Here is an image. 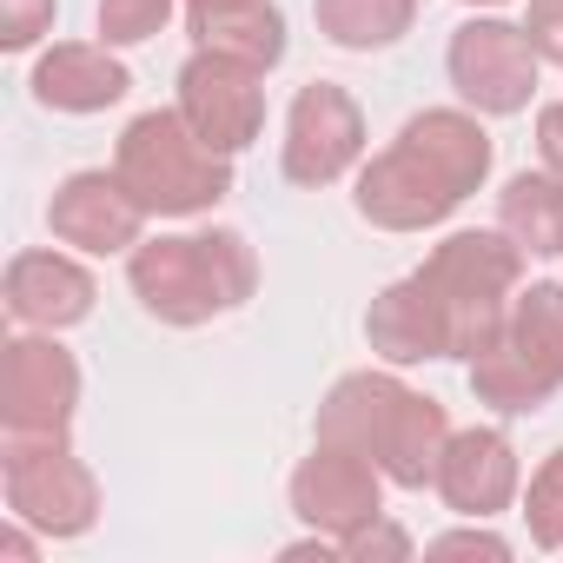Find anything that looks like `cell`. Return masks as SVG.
Masks as SVG:
<instances>
[{
  "mask_svg": "<svg viewBox=\"0 0 563 563\" xmlns=\"http://www.w3.org/2000/svg\"><path fill=\"white\" fill-rule=\"evenodd\" d=\"M490 173V133L471 113H418L405 133L365 166L358 179V212L385 232H418L457 212Z\"/></svg>",
  "mask_w": 563,
  "mask_h": 563,
  "instance_id": "6da1fadb",
  "label": "cell"
},
{
  "mask_svg": "<svg viewBox=\"0 0 563 563\" xmlns=\"http://www.w3.org/2000/svg\"><path fill=\"white\" fill-rule=\"evenodd\" d=\"M319 438L372 457L391 484H411L418 490V484H438V457L451 444V424H444V405L438 398H418L398 378L358 372V378H345L325 398Z\"/></svg>",
  "mask_w": 563,
  "mask_h": 563,
  "instance_id": "7a4b0ae2",
  "label": "cell"
},
{
  "mask_svg": "<svg viewBox=\"0 0 563 563\" xmlns=\"http://www.w3.org/2000/svg\"><path fill=\"white\" fill-rule=\"evenodd\" d=\"M133 292L153 319L166 325H206L232 306L252 299V252L239 232H179V239H146L133 245Z\"/></svg>",
  "mask_w": 563,
  "mask_h": 563,
  "instance_id": "3957f363",
  "label": "cell"
},
{
  "mask_svg": "<svg viewBox=\"0 0 563 563\" xmlns=\"http://www.w3.org/2000/svg\"><path fill=\"white\" fill-rule=\"evenodd\" d=\"M517 252L523 245H510V232H457L411 272L444 325V358H477L504 332L517 272H523Z\"/></svg>",
  "mask_w": 563,
  "mask_h": 563,
  "instance_id": "277c9868",
  "label": "cell"
},
{
  "mask_svg": "<svg viewBox=\"0 0 563 563\" xmlns=\"http://www.w3.org/2000/svg\"><path fill=\"white\" fill-rule=\"evenodd\" d=\"M113 173L140 192V206L146 212H206V206H219L225 199V186H232V166H225V153H212L192 126H186V113H140L126 133H120V159H113Z\"/></svg>",
  "mask_w": 563,
  "mask_h": 563,
  "instance_id": "5b68a950",
  "label": "cell"
},
{
  "mask_svg": "<svg viewBox=\"0 0 563 563\" xmlns=\"http://www.w3.org/2000/svg\"><path fill=\"white\" fill-rule=\"evenodd\" d=\"M563 385V286H530L504 332L471 358V391L497 411H537Z\"/></svg>",
  "mask_w": 563,
  "mask_h": 563,
  "instance_id": "8992f818",
  "label": "cell"
},
{
  "mask_svg": "<svg viewBox=\"0 0 563 563\" xmlns=\"http://www.w3.org/2000/svg\"><path fill=\"white\" fill-rule=\"evenodd\" d=\"M0 477H8L14 523H34L41 537H80L100 517V484L67 451V438H54V444H14V438H0Z\"/></svg>",
  "mask_w": 563,
  "mask_h": 563,
  "instance_id": "52a82bcc",
  "label": "cell"
},
{
  "mask_svg": "<svg viewBox=\"0 0 563 563\" xmlns=\"http://www.w3.org/2000/svg\"><path fill=\"white\" fill-rule=\"evenodd\" d=\"M80 405V365L67 345L47 339H14L0 352V438L14 444H54L74 431Z\"/></svg>",
  "mask_w": 563,
  "mask_h": 563,
  "instance_id": "ba28073f",
  "label": "cell"
},
{
  "mask_svg": "<svg viewBox=\"0 0 563 563\" xmlns=\"http://www.w3.org/2000/svg\"><path fill=\"white\" fill-rule=\"evenodd\" d=\"M179 113H186V126H192L212 153H239L245 140H258V120H265L258 67L199 47V54L179 67Z\"/></svg>",
  "mask_w": 563,
  "mask_h": 563,
  "instance_id": "9c48e42d",
  "label": "cell"
},
{
  "mask_svg": "<svg viewBox=\"0 0 563 563\" xmlns=\"http://www.w3.org/2000/svg\"><path fill=\"white\" fill-rule=\"evenodd\" d=\"M537 47L523 27H504V21H471L451 34V80L457 93L477 107V113H517L530 107V87H537Z\"/></svg>",
  "mask_w": 563,
  "mask_h": 563,
  "instance_id": "30bf717a",
  "label": "cell"
},
{
  "mask_svg": "<svg viewBox=\"0 0 563 563\" xmlns=\"http://www.w3.org/2000/svg\"><path fill=\"white\" fill-rule=\"evenodd\" d=\"M365 153V113L345 87L319 80L292 100V126H286V179L292 186H325L339 179L352 159Z\"/></svg>",
  "mask_w": 563,
  "mask_h": 563,
  "instance_id": "8fae6325",
  "label": "cell"
},
{
  "mask_svg": "<svg viewBox=\"0 0 563 563\" xmlns=\"http://www.w3.org/2000/svg\"><path fill=\"white\" fill-rule=\"evenodd\" d=\"M292 510L306 517V523H319L325 537H352L358 523H372L378 517V464L372 457H358V451H345V444H325L319 438V451L299 464V477H292Z\"/></svg>",
  "mask_w": 563,
  "mask_h": 563,
  "instance_id": "7c38bea8",
  "label": "cell"
},
{
  "mask_svg": "<svg viewBox=\"0 0 563 563\" xmlns=\"http://www.w3.org/2000/svg\"><path fill=\"white\" fill-rule=\"evenodd\" d=\"M47 225H54V239L80 245V252H126V245H140L146 206L120 173H74L54 192Z\"/></svg>",
  "mask_w": 563,
  "mask_h": 563,
  "instance_id": "4fadbf2b",
  "label": "cell"
},
{
  "mask_svg": "<svg viewBox=\"0 0 563 563\" xmlns=\"http://www.w3.org/2000/svg\"><path fill=\"white\" fill-rule=\"evenodd\" d=\"M93 312V272L74 265L67 252H21L8 265V319L34 332L80 325Z\"/></svg>",
  "mask_w": 563,
  "mask_h": 563,
  "instance_id": "5bb4252c",
  "label": "cell"
},
{
  "mask_svg": "<svg viewBox=\"0 0 563 563\" xmlns=\"http://www.w3.org/2000/svg\"><path fill=\"white\" fill-rule=\"evenodd\" d=\"M438 490L464 517H490L517 490V451L504 431H457L438 457Z\"/></svg>",
  "mask_w": 563,
  "mask_h": 563,
  "instance_id": "9a60e30c",
  "label": "cell"
},
{
  "mask_svg": "<svg viewBox=\"0 0 563 563\" xmlns=\"http://www.w3.org/2000/svg\"><path fill=\"white\" fill-rule=\"evenodd\" d=\"M126 87H133V80H126V67L107 54V41H100V47H87V41L47 47L41 67H34V100L54 107V113H100V107L126 100Z\"/></svg>",
  "mask_w": 563,
  "mask_h": 563,
  "instance_id": "2e32d148",
  "label": "cell"
},
{
  "mask_svg": "<svg viewBox=\"0 0 563 563\" xmlns=\"http://www.w3.org/2000/svg\"><path fill=\"white\" fill-rule=\"evenodd\" d=\"M186 21H192L199 47L232 54L258 74L286 60V21H278L272 0H186Z\"/></svg>",
  "mask_w": 563,
  "mask_h": 563,
  "instance_id": "e0dca14e",
  "label": "cell"
},
{
  "mask_svg": "<svg viewBox=\"0 0 563 563\" xmlns=\"http://www.w3.org/2000/svg\"><path fill=\"white\" fill-rule=\"evenodd\" d=\"M372 345L391 358V365H418V358H444V325L431 312V299L418 292V278H405V286H391L372 319H365Z\"/></svg>",
  "mask_w": 563,
  "mask_h": 563,
  "instance_id": "ac0fdd59",
  "label": "cell"
},
{
  "mask_svg": "<svg viewBox=\"0 0 563 563\" xmlns=\"http://www.w3.org/2000/svg\"><path fill=\"white\" fill-rule=\"evenodd\" d=\"M504 232L523 245V252H543L556 258L563 252V179H543V173H517L504 186V206H497Z\"/></svg>",
  "mask_w": 563,
  "mask_h": 563,
  "instance_id": "d6986e66",
  "label": "cell"
},
{
  "mask_svg": "<svg viewBox=\"0 0 563 563\" xmlns=\"http://www.w3.org/2000/svg\"><path fill=\"white\" fill-rule=\"evenodd\" d=\"M418 14V0H319V27L339 47H391Z\"/></svg>",
  "mask_w": 563,
  "mask_h": 563,
  "instance_id": "ffe728a7",
  "label": "cell"
},
{
  "mask_svg": "<svg viewBox=\"0 0 563 563\" xmlns=\"http://www.w3.org/2000/svg\"><path fill=\"white\" fill-rule=\"evenodd\" d=\"M523 517H530V537L543 550L563 543V451L543 457V471L530 477V497H523Z\"/></svg>",
  "mask_w": 563,
  "mask_h": 563,
  "instance_id": "44dd1931",
  "label": "cell"
},
{
  "mask_svg": "<svg viewBox=\"0 0 563 563\" xmlns=\"http://www.w3.org/2000/svg\"><path fill=\"white\" fill-rule=\"evenodd\" d=\"M173 14V0H100V41L107 47H133L153 41Z\"/></svg>",
  "mask_w": 563,
  "mask_h": 563,
  "instance_id": "7402d4cb",
  "label": "cell"
},
{
  "mask_svg": "<svg viewBox=\"0 0 563 563\" xmlns=\"http://www.w3.org/2000/svg\"><path fill=\"white\" fill-rule=\"evenodd\" d=\"M54 27V0H0V47H34Z\"/></svg>",
  "mask_w": 563,
  "mask_h": 563,
  "instance_id": "603a6c76",
  "label": "cell"
},
{
  "mask_svg": "<svg viewBox=\"0 0 563 563\" xmlns=\"http://www.w3.org/2000/svg\"><path fill=\"white\" fill-rule=\"evenodd\" d=\"M530 47L543 60H563V0H530Z\"/></svg>",
  "mask_w": 563,
  "mask_h": 563,
  "instance_id": "cb8c5ba5",
  "label": "cell"
},
{
  "mask_svg": "<svg viewBox=\"0 0 563 563\" xmlns=\"http://www.w3.org/2000/svg\"><path fill=\"white\" fill-rule=\"evenodd\" d=\"M431 550H438V556H477V550H484V556H510V543H504V537H484V530H457V537H438Z\"/></svg>",
  "mask_w": 563,
  "mask_h": 563,
  "instance_id": "d4e9b609",
  "label": "cell"
},
{
  "mask_svg": "<svg viewBox=\"0 0 563 563\" xmlns=\"http://www.w3.org/2000/svg\"><path fill=\"white\" fill-rule=\"evenodd\" d=\"M537 140H543V159L563 173V107H543V120H537Z\"/></svg>",
  "mask_w": 563,
  "mask_h": 563,
  "instance_id": "484cf974",
  "label": "cell"
},
{
  "mask_svg": "<svg viewBox=\"0 0 563 563\" xmlns=\"http://www.w3.org/2000/svg\"><path fill=\"white\" fill-rule=\"evenodd\" d=\"M27 530H34V523H27ZM27 530H8V537H0V556H8V563H27V556H34V537H27Z\"/></svg>",
  "mask_w": 563,
  "mask_h": 563,
  "instance_id": "4316f807",
  "label": "cell"
},
{
  "mask_svg": "<svg viewBox=\"0 0 563 563\" xmlns=\"http://www.w3.org/2000/svg\"><path fill=\"white\" fill-rule=\"evenodd\" d=\"M484 8H490V0H484Z\"/></svg>",
  "mask_w": 563,
  "mask_h": 563,
  "instance_id": "83f0119b",
  "label": "cell"
}]
</instances>
